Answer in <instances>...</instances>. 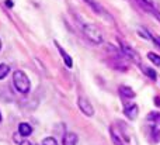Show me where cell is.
<instances>
[{
    "label": "cell",
    "instance_id": "cell-1",
    "mask_svg": "<svg viewBox=\"0 0 160 145\" xmlns=\"http://www.w3.org/2000/svg\"><path fill=\"white\" fill-rule=\"evenodd\" d=\"M13 82L18 92H21V93L30 92V86H31L30 79H28V76L25 75L22 70H16V72L13 73Z\"/></svg>",
    "mask_w": 160,
    "mask_h": 145
},
{
    "label": "cell",
    "instance_id": "cell-2",
    "mask_svg": "<svg viewBox=\"0 0 160 145\" xmlns=\"http://www.w3.org/2000/svg\"><path fill=\"white\" fill-rule=\"evenodd\" d=\"M83 33H84L86 37H87L91 42H94V44H101L102 42V34L96 25L84 24L83 25Z\"/></svg>",
    "mask_w": 160,
    "mask_h": 145
},
{
    "label": "cell",
    "instance_id": "cell-3",
    "mask_svg": "<svg viewBox=\"0 0 160 145\" xmlns=\"http://www.w3.org/2000/svg\"><path fill=\"white\" fill-rule=\"evenodd\" d=\"M119 44H121V51H122V54H124V55H127L129 59L135 61V64H139V62H141V58H139V55L136 54V51H133L129 45L125 44V42L121 41V39H119Z\"/></svg>",
    "mask_w": 160,
    "mask_h": 145
},
{
    "label": "cell",
    "instance_id": "cell-4",
    "mask_svg": "<svg viewBox=\"0 0 160 145\" xmlns=\"http://www.w3.org/2000/svg\"><path fill=\"white\" fill-rule=\"evenodd\" d=\"M78 103H79L80 110L83 111V114H86L87 117H91V116L94 114V109H93V106H91V103H90V101H88L86 97H79Z\"/></svg>",
    "mask_w": 160,
    "mask_h": 145
},
{
    "label": "cell",
    "instance_id": "cell-5",
    "mask_svg": "<svg viewBox=\"0 0 160 145\" xmlns=\"http://www.w3.org/2000/svg\"><path fill=\"white\" fill-rule=\"evenodd\" d=\"M124 113L128 118L131 120H135L139 114V109H138V104H127L124 109Z\"/></svg>",
    "mask_w": 160,
    "mask_h": 145
},
{
    "label": "cell",
    "instance_id": "cell-6",
    "mask_svg": "<svg viewBox=\"0 0 160 145\" xmlns=\"http://www.w3.org/2000/svg\"><path fill=\"white\" fill-rule=\"evenodd\" d=\"M18 134L21 137H28V135L32 134V127L27 123H21L18 126Z\"/></svg>",
    "mask_w": 160,
    "mask_h": 145
},
{
    "label": "cell",
    "instance_id": "cell-7",
    "mask_svg": "<svg viewBox=\"0 0 160 145\" xmlns=\"http://www.w3.org/2000/svg\"><path fill=\"white\" fill-rule=\"evenodd\" d=\"M55 45L58 47V51H59V54L62 55V58H63V61H65V64H66V66H68V68H72V66H73V61H72V58H70V56L68 55L66 52H65V49L58 44V42H55Z\"/></svg>",
    "mask_w": 160,
    "mask_h": 145
},
{
    "label": "cell",
    "instance_id": "cell-8",
    "mask_svg": "<svg viewBox=\"0 0 160 145\" xmlns=\"http://www.w3.org/2000/svg\"><path fill=\"white\" fill-rule=\"evenodd\" d=\"M118 92H119V95H121L122 97H125V99H133L135 97V92H133L131 87H128V86H119Z\"/></svg>",
    "mask_w": 160,
    "mask_h": 145
},
{
    "label": "cell",
    "instance_id": "cell-9",
    "mask_svg": "<svg viewBox=\"0 0 160 145\" xmlns=\"http://www.w3.org/2000/svg\"><path fill=\"white\" fill-rule=\"evenodd\" d=\"M62 144L63 145H76L78 144V135L73 134V132H68V134H65L63 140H62Z\"/></svg>",
    "mask_w": 160,
    "mask_h": 145
},
{
    "label": "cell",
    "instance_id": "cell-10",
    "mask_svg": "<svg viewBox=\"0 0 160 145\" xmlns=\"http://www.w3.org/2000/svg\"><path fill=\"white\" fill-rule=\"evenodd\" d=\"M110 135H111V138H112L114 145H124V142H122V137H119V135L117 134L115 130H114L112 127L110 128Z\"/></svg>",
    "mask_w": 160,
    "mask_h": 145
},
{
    "label": "cell",
    "instance_id": "cell-11",
    "mask_svg": "<svg viewBox=\"0 0 160 145\" xmlns=\"http://www.w3.org/2000/svg\"><path fill=\"white\" fill-rule=\"evenodd\" d=\"M8 72H10V68H8V65L0 64V79H4L6 76L8 75Z\"/></svg>",
    "mask_w": 160,
    "mask_h": 145
},
{
    "label": "cell",
    "instance_id": "cell-12",
    "mask_svg": "<svg viewBox=\"0 0 160 145\" xmlns=\"http://www.w3.org/2000/svg\"><path fill=\"white\" fill-rule=\"evenodd\" d=\"M148 58H149L155 65L160 66V56L158 55V54H155V52H149V54H148Z\"/></svg>",
    "mask_w": 160,
    "mask_h": 145
},
{
    "label": "cell",
    "instance_id": "cell-13",
    "mask_svg": "<svg viewBox=\"0 0 160 145\" xmlns=\"http://www.w3.org/2000/svg\"><path fill=\"white\" fill-rule=\"evenodd\" d=\"M142 70H143V72H146V75L149 76L150 79H156V72L153 69H150V68H146V66H142Z\"/></svg>",
    "mask_w": 160,
    "mask_h": 145
},
{
    "label": "cell",
    "instance_id": "cell-14",
    "mask_svg": "<svg viewBox=\"0 0 160 145\" xmlns=\"http://www.w3.org/2000/svg\"><path fill=\"white\" fill-rule=\"evenodd\" d=\"M42 145H58V141L52 137H47L44 141H42Z\"/></svg>",
    "mask_w": 160,
    "mask_h": 145
},
{
    "label": "cell",
    "instance_id": "cell-15",
    "mask_svg": "<svg viewBox=\"0 0 160 145\" xmlns=\"http://www.w3.org/2000/svg\"><path fill=\"white\" fill-rule=\"evenodd\" d=\"M84 2H87L88 4H90L91 7H93V8H94V10H96V11H98V10H100V7H97V4H96V3L93 2V0H84Z\"/></svg>",
    "mask_w": 160,
    "mask_h": 145
},
{
    "label": "cell",
    "instance_id": "cell-16",
    "mask_svg": "<svg viewBox=\"0 0 160 145\" xmlns=\"http://www.w3.org/2000/svg\"><path fill=\"white\" fill-rule=\"evenodd\" d=\"M141 3H145V4H149V6H153V0H139Z\"/></svg>",
    "mask_w": 160,
    "mask_h": 145
},
{
    "label": "cell",
    "instance_id": "cell-17",
    "mask_svg": "<svg viewBox=\"0 0 160 145\" xmlns=\"http://www.w3.org/2000/svg\"><path fill=\"white\" fill-rule=\"evenodd\" d=\"M20 145H32V144H31L30 141H22V142L20 144Z\"/></svg>",
    "mask_w": 160,
    "mask_h": 145
},
{
    "label": "cell",
    "instance_id": "cell-18",
    "mask_svg": "<svg viewBox=\"0 0 160 145\" xmlns=\"http://www.w3.org/2000/svg\"><path fill=\"white\" fill-rule=\"evenodd\" d=\"M7 7H13V3H11L10 0H7Z\"/></svg>",
    "mask_w": 160,
    "mask_h": 145
},
{
    "label": "cell",
    "instance_id": "cell-19",
    "mask_svg": "<svg viewBox=\"0 0 160 145\" xmlns=\"http://www.w3.org/2000/svg\"><path fill=\"white\" fill-rule=\"evenodd\" d=\"M155 41H156V42H158V44L160 45V38H159V37H155Z\"/></svg>",
    "mask_w": 160,
    "mask_h": 145
},
{
    "label": "cell",
    "instance_id": "cell-20",
    "mask_svg": "<svg viewBox=\"0 0 160 145\" xmlns=\"http://www.w3.org/2000/svg\"><path fill=\"white\" fill-rule=\"evenodd\" d=\"M0 51H2V41H0Z\"/></svg>",
    "mask_w": 160,
    "mask_h": 145
},
{
    "label": "cell",
    "instance_id": "cell-21",
    "mask_svg": "<svg viewBox=\"0 0 160 145\" xmlns=\"http://www.w3.org/2000/svg\"><path fill=\"white\" fill-rule=\"evenodd\" d=\"M0 123H2V114H0Z\"/></svg>",
    "mask_w": 160,
    "mask_h": 145
}]
</instances>
